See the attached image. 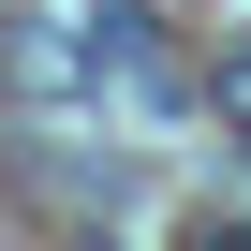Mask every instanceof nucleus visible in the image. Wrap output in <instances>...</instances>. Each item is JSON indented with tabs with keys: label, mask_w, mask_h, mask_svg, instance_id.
Listing matches in <instances>:
<instances>
[{
	"label": "nucleus",
	"mask_w": 251,
	"mask_h": 251,
	"mask_svg": "<svg viewBox=\"0 0 251 251\" xmlns=\"http://www.w3.org/2000/svg\"><path fill=\"white\" fill-rule=\"evenodd\" d=\"M89 74H118L133 103H177V59L148 45V15H133V0H103V15H89Z\"/></svg>",
	"instance_id": "f257e3e1"
},
{
	"label": "nucleus",
	"mask_w": 251,
	"mask_h": 251,
	"mask_svg": "<svg viewBox=\"0 0 251 251\" xmlns=\"http://www.w3.org/2000/svg\"><path fill=\"white\" fill-rule=\"evenodd\" d=\"M192 251H251V222H192Z\"/></svg>",
	"instance_id": "f03ea898"
},
{
	"label": "nucleus",
	"mask_w": 251,
	"mask_h": 251,
	"mask_svg": "<svg viewBox=\"0 0 251 251\" xmlns=\"http://www.w3.org/2000/svg\"><path fill=\"white\" fill-rule=\"evenodd\" d=\"M222 103H236V118H251V59H222Z\"/></svg>",
	"instance_id": "7ed1b4c3"
},
{
	"label": "nucleus",
	"mask_w": 251,
	"mask_h": 251,
	"mask_svg": "<svg viewBox=\"0 0 251 251\" xmlns=\"http://www.w3.org/2000/svg\"><path fill=\"white\" fill-rule=\"evenodd\" d=\"M74 251H118V236H74Z\"/></svg>",
	"instance_id": "20e7f679"
}]
</instances>
